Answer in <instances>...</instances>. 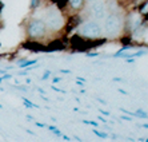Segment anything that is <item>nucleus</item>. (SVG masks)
Listing matches in <instances>:
<instances>
[{"label":"nucleus","instance_id":"f257e3e1","mask_svg":"<svg viewBox=\"0 0 148 142\" xmlns=\"http://www.w3.org/2000/svg\"><path fill=\"white\" fill-rule=\"evenodd\" d=\"M43 20H44L45 26H47V30L51 32H59L62 31L64 26H66V20H64V16L60 12V8L58 7H51L44 12V16H43Z\"/></svg>","mask_w":148,"mask_h":142},{"label":"nucleus","instance_id":"f03ea898","mask_svg":"<svg viewBox=\"0 0 148 142\" xmlns=\"http://www.w3.org/2000/svg\"><path fill=\"white\" fill-rule=\"evenodd\" d=\"M123 26H124L123 17L119 14H116V12H112L104 19L103 32L107 35V39H115L120 35Z\"/></svg>","mask_w":148,"mask_h":142},{"label":"nucleus","instance_id":"7ed1b4c3","mask_svg":"<svg viewBox=\"0 0 148 142\" xmlns=\"http://www.w3.org/2000/svg\"><path fill=\"white\" fill-rule=\"evenodd\" d=\"M48 30H47V26H45L44 20L43 19H39V17H34L27 23V27H25V34H27V38L31 39V40H40V39L45 38Z\"/></svg>","mask_w":148,"mask_h":142},{"label":"nucleus","instance_id":"20e7f679","mask_svg":"<svg viewBox=\"0 0 148 142\" xmlns=\"http://www.w3.org/2000/svg\"><path fill=\"white\" fill-rule=\"evenodd\" d=\"M77 34L84 39H99L103 35V27L100 26L99 20H88L80 26Z\"/></svg>","mask_w":148,"mask_h":142},{"label":"nucleus","instance_id":"39448f33","mask_svg":"<svg viewBox=\"0 0 148 142\" xmlns=\"http://www.w3.org/2000/svg\"><path fill=\"white\" fill-rule=\"evenodd\" d=\"M144 21H145V19L141 16L139 12L132 11V12H130V14L127 15V17H125L123 28L125 32H131V34L134 35L139 28H141V26L144 24Z\"/></svg>","mask_w":148,"mask_h":142},{"label":"nucleus","instance_id":"423d86ee","mask_svg":"<svg viewBox=\"0 0 148 142\" xmlns=\"http://www.w3.org/2000/svg\"><path fill=\"white\" fill-rule=\"evenodd\" d=\"M92 6L90 8V15L93 17V20H104L107 16V8L104 6L103 1L95 0L92 1Z\"/></svg>","mask_w":148,"mask_h":142},{"label":"nucleus","instance_id":"0eeeda50","mask_svg":"<svg viewBox=\"0 0 148 142\" xmlns=\"http://www.w3.org/2000/svg\"><path fill=\"white\" fill-rule=\"evenodd\" d=\"M67 4H68L69 10L72 12L79 14L86 7V0H67Z\"/></svg>","mask_w":148,"mask_h":142},{"label":"nucleus","instance_id":"6e6552de","mask_svg":"<svg viewBox=\"0 0 148 142\" xmlns=\"http://www.w3.org/2000/svg\"><path fill=\"white\" fill-rule=\"evenodd\" d=\"M138 12L141 15V16L144 17L145 20L148 19V0H144L143 3L139 6V10H138Z\"/></svg>","mask_w":148,"mask_h":142},{"label":"nucleus","instance_id":"1a4fd4ad","mask_svg":"<svg viewBox=\"0 0 148 142\" xmlns=\"http://www.w3.org/2000/svg\"><path fill=\"white\" fill-rule=\"evenodd\" d=\"M38 63V59H31V60H25V59H21L17 62V67L19 69H27L29 67L31 64H36Z\"/></svg>","mask_w":148,"mask_h":142},{"label":"nucleus","instance_id":"9d476101","mask_svg":"<svg viewBox=\"0 0 148 142\" xmlns=\"http://www.w3.org/2000/svg\"><path fill=\"white\" fill-rule=\"evenodd\" d=\"M21 100H23V103H24V107H27V109H39L38 105L34 103V102H31V100L27 99V98L21 97Z\"/></svg>","mask_w":148,"mask_h":142},{"label":"nucleus","instance_id":"9b49d317","mask_svg":"<svg viewBox=\"0 0 148 142\" xmlns=\"http://www.w3.org/2000/svg\"><path fill=\"white\" fill-rule=\"evenodd\" d=\"M41 4V0H29V10L36 11Z\"/></svg>","mask_w":148,"mask_h":142},{"label":"nucleus","instance_id":"f8f14e48","mask_svg":"<svg viewBox=\"0 0 148 142\" xmlns=\"http://www.w3.org/2000/svg\"><path fill=\"white\" fill-rule=\"evenodd\" d=\"M136 113V118H141V119H148V113L144 111L143 109H138L135 111Z\"/></svg>","mask_w":148,"mask_h":142},{"label":"nucleus","instance_id":"ddd939ff","mask_svg":"<svg viewBox=\"0 0 148 142\" xmlns=\"http://www.w3.org/2000/svg\"><path fill=\"white\" fill-rule=\"evenodd\" d=\"M92 133H93V134H95V135H97L99 138H103V139H106V138H108V137H110V134H108V133L99 132L97 129H92Z\"/></svg>","mask_w":148,"mask_h":142},{"label":"nucleus","instance_id":"4468645a","mask_svg":"<svg viewBox=\"0 0 148 142\" xmlns=\"http://www.w3.org/2000/svg\"><path fill=\"white\" fill-rule=\"evenodd\" d=\"M148 54V50H140V51L135 52V54H131V58H139V56H143V55H147Z\"/></svg>","mask_w":148,"mask_h":142},{"label":"nucleus","instance_id":"2eb2a0df","mask_svg":"<svg viewBox=\"0 0 148 142\" xmlns=\"http://www.w3.org/2000/svg\"><path fill=\"white\" fill-rule=\"evenodd\" d=\"M83 123H86V125H91V126H93V127H97V126H99V123H97V122L88 121V119H83Z\"/></svg>","mask_w":148,"mask_h":142},{"label":"nucleus","instance_id":"dca6fc26","mask_svg":"<svg viewBox=\"0 0 148 142\" xmlns=\"http://www.w3.org/2000/svg\"><path fill=\"white\" fill-rule=\"evenodd\" d=\"M120 111L121 113H124V114H128V115H131V117H136V113L135 111H131V110H125V109L120 107Z\"/></svg>","mask_w":148,"mask_h":142},{"label":"nucleus","instance_id":"f3484780","mask_svg":"<svg viewBox=\"0 0 148 142\" xmlns=\"http://www.w3.org/2000/svg\"><path fill=\"white\" fill-rule=\"evenodd\" d=\"M49 75H51V71H49V70H45V73L43 74V76H41V80H48Z\"/></svg>","mask_w":148,"mask_h":142},{"label":"nucleus","instance_id":"a211bd4d","mask_svg":"<svg viewBox=\"0 0 148 142\" xmlns=\"http://www.w3.org/2000/svg\"><path fill=\"white\" fill-rule=\"evenodd\" d=\"M86 56L87 58H96V56H99V54L97 52H87Z\"/></svg>","mask_w":148,"mask_h":142},{"label":"nucleus","instance_id":"6ab92c4d","mask_svg":"<svg viewBox=\"0 0 148 142\" xmlns=\"http://www.w3.org/2000/svg\"><path fill=\"white\" fill-rule=\"evenodd\" d=\"M51 89L53 91H58V93H62V94H67V91L66 90H62V89H58L56 86H51Z\"/></svg>","mask_w":148,"mask_h":142},{"label":"nucleus","instance_id":"aec40b11","mask_svg":"<svg viewBox=\"0 0 148 142\" xmlns=\"http://www.w3.org/2000/svg\"><path fill=\"white\" fill-rule=\"evenodd\" d=\"M52 133H53V134H55L56 135V137H62V135H63V133L62 132H60V130H59V129H53V130H52Z\"/></svg>","mask_w":148,"mask_h":142},{"label":"nucleus","instance_id":"412c9836","mask_svg":"<svg viewBox=\"0 0 148 142\" xmlns=\"http://www.w3.org/2000/svg\"><path fill=\"white\" fill-rule=\"evenodd\" d=\"M11 78H12V75H11V74H3V75H1V79L3 80H8V79H11Z\"/></svg>","mask_w":148,"mask_h":142},{"label":"nucleus","instance_id":"4be33fe9","mask_svg":"<svg viewBox=\"0 0 148 142\" xmlns=\"http://www.w3.org/2000/svg\"><path fill=\"white\" fill-rule=\"evenodd\" d=\"M121 119H124V121H128V122H131L132 121V118H131V115H128V114H125V115H123V117H120Z\"/></svg>","mask_w":148,"mask_h":142},{"label":"nucleus","instance_id":"5701e85b","mask_svg":"<svg viewBox=\"0 0 148 142\" xmlns=\"http://www.w3.org/2000/svg\"><path fill=\"white\" fill-rule=\"evenodd\" d=\"M12 87H14V89H17V90H20V91H27V89L23 86H12Z\"/></svg>","mask_w":148,"mask_h":142},{"label":"nucleus","instance_id":"b1692460","mask_svg":"<svg viewBox=\"0 0 148 142\" xmlns=\"http://www.w3.org/2000/svg\"><path fill=\"white\" fill-rule=\"evenodd\" d=\"M35 125L38 126V127H47V125H45V123H40V122H35Z\"/></svg>","mask_w":148,"mask_h":142},{"label":"nucleus","instance_id":"393cba45","mask_svg":"<svg viewBox=\"0 0 148 142\" xmlns=\"http://www.w3.org/2000/svg\"><path fill=\"white\" fill-rule=\"evenodd\" d=\"M99 111H100V113H101L103 115H107V117L110 115V111H106V110H103V109H99Z\"/></svg>","mask_w":148,"mask_h":142},{"label":"nucleus","instance_id":"a878e982","mask_svg":"<svg viewBox=\"0 0 148 142\" xmlns=\"http://www.w3.org/2000/svg\"><path fill=\"white\" fill-rule=\"evenodd\" d=\"M60 80H62V78H60V76H58V78H53V79H52V83H59Z\"/></svg>","mask_w":148,"mask_h":142},{"label":"nucleus","instance_id":"bb28decb","mask_svg":"<svg viewBox=\"0 0 148 142\" xmlns=\"http://www.w3.org/2000/svg\"><path fill=\"white\" fill-rule=\"evenodd\" d=\"M117 91H119L120 94H124V95H128V93L125 90H123V89H117Z\"/></svg>","mask_w":148,"mask_h":142},{"label":"nucleus","instance_id":"cd10ccee","mask_svg":"<svg viewBox=\"0 0 148 142\" xmlns=\"http://www.w3.org/2000/svg\"><path fill=\"white\" fill-rule=\"evenodd\" d=\"M62 74H71V70H60Z\"/></svg>","mask_w":148,"mask_h":142},{"label":"nucleus","instance_id":"c85d7f7f","mask_svg":"<svg viewBox=\"0 0 148 142\" xmlns=\"http://www.w3.org/2000/svg\"><path fill=\"white\" fill-rule=\"evenodd\" d=\"M62 137H63V139H64V141H72V139L69 138L68 135H62Z\"/></svg>","mask_w":148,"mask_h":142},{"label":"nucleus","instance_id":"c756f323","mask_svg":"<svg viewBox=\"0 0 148 142\" xmlns=\"http://www.w3.org/2000/svg\"><path fill=\"white\" fill-rule=\"evenodd\" d=\"M96 99L99 100L100 103H103V105H107V102H106V100H104V99H101V98H96Z\"/></svg>","mask_w":148,"mask_h":142},{"label":"nucleus","instance_id":"7c9ffc66","mask_svg":"<svg viewBox=\"0 0 148 142\" xmlns=\"http://www.w3.org/2000/svg\"><path fill=\"white\" fill-rule=\"evenodd\" d=\"M99 119H100L101 122H103V123H107V119H106L104 117H99Z\"/></svg>","mask_w":148,"mask_h":142},{"label":"nucleus","instance_id":"2f4dec72","mask_svg":"<svg viewBox=\"0 0 148 142\" xmlns=\"http://www.w3.org/2000/svg\"><path fill=\"white\" fill-rule=\"evenodd\" d=\"M38 91H39V93L41 94V95H43V94H45V91L43 90V89H40V87H39V89H38Z\"/></svg>","mask_w":148,"mask_h":142},{"label":"nucleus","instance_id":"473e14b6","mask_svg":"<svg viewBox=\"0 0 148 142\" xmlns=\"http://www.w3.org/2000/svg\"><path fill=\"white\" fill-rule=\"evenodd\" d=\"M114 80H115V82H123V79H121V78H114Z\"/></svg>","mask_w":148,"mask_h":142},{"label":"nucleus","instance_id":"72a5a7b5","mask_svg":"<svg viewBox=\"0 0 148 142\" xmlns=\"http://www.w3.org/2000/svg\"><path fill=\"white\" fill-rule=\"evenodd\" d=\"M3 8H4V4L0 1V14H1V11H3Z\"/></svg>","mask_w":148,"mask_h":142},{"label":"nucleus","instance_id":"f704fd0d","mask_svg":"<svg viewBox=\"0 0 148 142\" xmlns=\"http://www.w3.org/2000/svg\"><path fill=\"white\" fill-rule=\"evenodd\" d=\"M25 132H27L28 134H31V135H35V137H36V134H35L34 132H31V130H25Z\"/></svg>","mask_w":148,"mask_h":142},{"label":"nucleus","instance_id":"c9c22d12","mask_svg":"<svg viewBox=\"0 0 148 142\" xmlns=\"http://www.w3.org/2000/svg\"><path fill=\"white\" fill-rule=\"evenodd\" d=\"M25 118H27V121H32V118H34V117H31V115H27Z\"/></svg>","mask_w":148,"mask_h":142},{"label":"nucleus","instance_id":"e433bc0d","mask_svg":"<svg viewBox=\"0 0 148 142\" xmlns=\"http://www.w3.org/2000/svg\"><path fill=\"white\" fill-rule=\"evenodd\" d=\"M141 127H144V129H148V123H143V125H141Z\"/></svg>","mask_w":148,"mask_h":142},{"label":"nucleus","instance_id":"4c0bfd02","mask_svg":"<svg viewBox=\"0 0 148 142\" xmlns=\"http://www.w3.org/2000/svg\"><path fill=\"white\" fill-rule=\"evenodd\" d=\"M0 74H5V70H1V69H0Z\"/></svg>","mask_w":148,"mask_h":142},{"label":"nucleus","instance_id":"58836bf2","mask_svg":"<svg viewBox=\"0 0 148 142\" xmlns=\"http://www.w3.org/2000/svg\"><path fill=\"white\" fill-rule=\"evenodd\" d=\"M86 1H90V3H92V1H95V0H86Z\"/></svg>","mask_w":148,"mask_h":142},{"label":"nucleus","instance_id":"ea45409f","mask_svg":"<svg viewBox=\"0 0 148 142\" xmlns=\"http://www.w3.org/2000/svg\"><path fill=\"white\" fill-rule=\"evenodd\" d=\"M143 141H145V142H148V138H143Z\"/></svg>","mask_w":148,"mask_h":142},{"label":"nucleus","instance_id":"a19ab883","mask_svg":"<svg viewBox=\"0 0 148 142\" xmlns=\"http://www.w3.org/2000/svg\"><path fill=\"white\" fill-rule=\"evenodd\" d=\"M1 82H3V79H1V76H0V83H1Z\"/></svg>","mask_w":148,"mask_h":142},{"label":"nucleus","instance_id":"79ce46f5","mask_svg":"<svg viewBox=\"0 0 148 142\" xmlns=\"http://www.w3.org/2000/svg\"><path fill=\"white\" fill-rule=\"evenodd\" d=\"M0 91H3V87H0Z\"/></svg>","mask_w":148,"mask_h":142}]
</instances>
